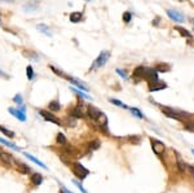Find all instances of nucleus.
<instances>
[{"mask_svg":"<svg viewBox=\"0 0 194 193\" xmlns=\"http://www.w3.org/2000/svg\"><path fill=\"white\" fill-rule=\"evenodd\" d=\"M161 110L163 112V114L167 115V117L173 118V119H177V120H181V122H182L184 119L192 117V114H189V113L177 112V110H173L172 108H168V107H161Z\"/></svg>","mask_w":194,"mask_h":193,"instance_id":"obj_1","label":"nucleus"},{"mask_svg":"<svg viewBox=\"0 0 194 193\" xmlns=\"http://www.w3.org/2000/svg\"><path fill=\"white\" fill-rule=\"evenodd\" d=\"M72 172H74L75 176H78L80 180H83V179H85V178L88 176L89 170H87V168L82 165V163L74 162V163H72Z\"/></svg>","mask_w":194,"mask_h":193,"instance_id":"obj_2","label":"nucleus"},{"mask_svg":"<svg viewBox=\"0 0 194 193\" xmlns=\"http://www.w3.org/2000/svg\"><path fill=\"white\" fill-rule=\"evenodd\" d=\"M144 79L148 82L149 86L155 84L159 80L158 79V71L155 69H152V67H146V69H145V74H144Z\"/></svg>","mask_w":194,"mask_h":193,"instance_id":"obj_3","label":"nucleus"},{"mask_svg":"<svg viewBox=\"0 0 194 193\" xmlns=\"http://www.w3.org/2000/svg\"><path fill=\"white\" fill-rule=\"evenodd\" d=\"M109 57H110V52L102 51V52L100 53V56L96 59V61L93 62V65L91 66V70H95V69H99V67H102V66L106 64V61L109 60Z\"/></svg>","mask_w":194,"mask_h":193,"instance_id":"obj_4","label":"nucleus"},{"mask_svg":"<svg viewBox=\"0 0 194 193\" xmlns=\"http://www.w3.org/2000/svg\"><path fill=\"white\" fill-rule=\"evenodd\" d=\"M150 143H152V149L153 152L157 154V156H161V154L164 153L166 151V145L161 141V140H157V139H150Z\"/></svg>","mask_w":194,"mask_h":193,"instance_id":"obj_5","label":"nucleus"},{"mask_svg":"<svg viewBox=\"0 0 194 193\" xmlns=\"http://www.w3.org/2000/svg\"><path fill=\"white\" fill-rule=\"evenodd\" d=\"M39 114L42 115L43 118H44L45 120H48V122H52V123H55V124H57V126H61L62 124V122L58 118H56L53 114H51L49 112H45V110H39Z\"/></svg>","mask_w":194,"mask_h":193,"instance_id":"obj_6","label":"nucleus"},{"mask_svg":"<svg viewBox=\"0 0 194 193\" xmlns=\"http://www.w3.org/2000/svg\"><path fill=\"white\" fill-rule=\"evenodd\" d=\"M145 69H146V67H144V66H137V67H135V70H133V73H132V78L135 79L136 83H137V82H140L141 79H144Z\"/></svg>","mask_w":194,"mask_h":193,"instance_id":"obj_7","label":"nucleus"},{"mask_svg":"<svg viewBox=\"0 0 194 193\" xmlns=\"http://www.w3.org/2000/svg\"><path fill=\"white\" fill-rule=\"evenodd\" d=\"M167 14L175 22H184V16L179 11H173V9H167Z\"/></svg>","mask_w":194,"mask_h":193,"instance_id":"obj_8","label":"nucleus"},{"mask_svg":"<svg viewBox=\"0 0 194 193\" xmlns=\"http://www.w3.org/2000/svg\"><path fill=\"white\" fill-rule=\"evenodd\" d=\"M9 113H12L14 117H16L18 120L21 122H25L26 120V115H25V112H22L21 109H14V108H9Z\"/></svg>","mask_w":194,"mask_h":193,"instance_id":"obj_9","label":"nucleus"},{"mask_svg":"<svg viewBox=\"0 0 194 193\" xmlns=\"http://www.w3.org/2000/svg\"><path fill=\"white\" fill-rule=\"evenodd\" d=\"M87 112H88V115L92 118V119H95L97 120V118L100 117V114L102 113L101 110H99L96 107H93V105H88V108H87Z\"/></svg>","mask_w":194,"mask_h":193,"instance_id":"obj_10","label":"nucleus"},{"mask_svg":"<svg viewBox=\"0 0 194 193\" xmlns=\"http://www.w3.org/2000/svg\"><path fill=\"white\" fill-rule=\"evenodd\" d=\"M154 69L157 70L158 73H168V71L171 70V66H169L168 64H166V62H158Z\"/></svg>","mask_w":194,"mask_h":193,"instance_id":"obj_11","label":"nucleus"},{"mask_svg":"<svg viewBox=\"0 0 194 193\" xmlns=\"http://www.w3.org/2000/svg\"><path fill=\"white\" fill-rule=\"evenodd\" d=\"M0 160L5 163L8 167L12 166V163H13V158H12V156L9 153H0Z\"/></svg>","mask_w":194,"mask_h":193,"instance_id":"obj_12","label":"nucleus"},{"mask_svg":"<svg viewBox=\"0 0 194 193\" xmlns=\"http://www.w3.org/2000/svg\"><path fill=\"white\" fill-rule=\"evenodd\" d=\"M164 88H167V84L164 83V82L158 80L155 84L149 87V91H150V92H154V91H159V90H164Z\"/></svg>","mask_w":194,"mask_h":193,"instance_id":"obj_13","label":"nucleus"},{"mask_svg":"<svg viewBox=\"0 0 194 193\" xmlns=\"http://www.w3.org/2000/svg\"><path fill=\"white\" fill-rule=\"evenodd\" d=\"M70 115L74 118H84V113L82 112V105L78 108H74L70 110Z\"/></svg>","mask_w":194,"mask_h":193,"instance_id":"obj_14","label":"nucleus"},{"mask_svg":"<svg viewBox=\"0 0 194 193\" xmlns=\"http://www.w3.org/2000/svg\"><path fill=\"white\" fill-rule=\"evenodd\" d=\"M31 183L34 185H40L43 183V175L42 174H32L31 175Z\"/></svg>","mask_w":194,"mask_h":193,"instance_id":"obj_15","label":"nucleus"},{"mask_svg":"<svg viewBox=\"0 0 194 193\" xmlns=\"http://www.w3.org/2000/svg\"><path fill=\"white\" fill-rule=\"evenodd\" d=\"M48 109H49L51 112H58V110L61 109V104H60V101H57V100L51 101V103L48 104Z\"/></svg>","mask_w":194,"mask_h":193,"instance_id":"obj_16","label":"nucleus"},{"mask_svg":"<svg viewBox=\"0 0 194 193\" xmlns=\"http://www.w3.org/2000/svg\"><path fill=\"white\" fill-rule=\"evenodd\" d=\"M17 170L21 172V174H28V172H31V168L28 167L27 165H25V163H22V162H17Z\"/></svg>","mask_w":194,"mask_h":193,"instance_id":"obj_17","label":"nucleus"},{"mask_svg":"<svg viewBox=\"0 0 194 193\" xmlns=\"http://www.w3.org/2000/svg\"><path fill=\"white\" fill-rule=\"evenodd\" d=\"M82 18H83V14H82L80 12H72V13L70 14V21L74 22V23L80 22Z\"/></svg>","mask_w":194,"mask_h":193,"instance_id":"obj_18","label":"nucleus"},{"mask_svg":"<svg viewBox=\"0 0 194 193\" xmlns=\"http://www.w3.org/2000/svg\"><path fill=\"white\" fill-rule=\"evenodd\" d=\"M36 29L39 31H40L42 34H44V35H47V36H51L52 34H51V30H49V27L48 26H45V25H43V23H40V25H38L36 26Z\"/></svg>","mask_w":194,"mask_h":193,"instance_id":"obj_19","label":"nucleus"},{"mask_svg":"<svg viewBox=\"0 0 194 193\" xmlns=\"http://www.w3.org/2000/svg\"><path fill=\"white\" fill-rule=\"evenodd\" d=\"M23 156H26V157L28 158V160H31L34 163H36V165H39L40 167H43V168H47V166L44 165V163H43V162H40L39 160H36V158L34 157V156H31V154H28V153H23Z\"/></svg>","mask_w":194,"mask_h":193,"instance_id":"obj_20","label":"nucleus"},{"mask_svg":"<svg viewBox=\"0 0 194 193\" xmlns=\"http://www.w3.org/2000/svg\"><path fill=\"white\" fill-rule=\"evenodd\" d=\"M175 29H176V30H177L179 32H180V35H181V36H184V38H189V39H190V38H192V34L189 32V31L186 30V29L180 27V26H176Z\"/></svg>","mask_w":194,"mask_h":193,"instance_id":"obj_21","label":"nucleus"},{"mask_svg":"<svg viewBox=\"0 0 194 193\" xmlns=\"http://www.w3.org/2000/svg\"><path fill=\"white\" fill-rule=\"evenodd\" d=\"M176 160H177V167H179V170H180L181 172H184V171H185V166H186V163L181 160L180 154H176Z\"/></svg>","mask_w":194,"mask_h":193,"instance_id":"obj_22","label":"nucleus"},{"mask_svg":"<svg viewBox=\"0 0 194 193\" xmlns=\"http://www.w3.org/2000/svg\"><path fill=\"white\" fill-rule=\"evenodd\" d=\"M182 122H184V127H185V130L194 134V122H190V120H186V119H184Z\"/></svg>","mask_w":194,"mask_h":193,"instance_id":"obj_23","label":"nucleus"},{"mask_svg":"<svg viewBox=\"0 0 194 193\" xmlns=\"http://www.w3.org/2000/svg\"><path fill=\"white\" fill-rule=\"evenodd\" d=\"M56 140H57V143L60 144V145H66V144H67V140H66V137H65V135L61 134V132L57 134Z\"/></svg>","mask_w":194,"mask_h":193,"instance_id":"obj_24","label":"nucleus"},{"mask_svg":"<svg viewBox=\"0 0 194 193\" xmlns=\"http://www.w3.org/2000/svg\"><path fill=\"white\" fill-rule=\"evenodd\" d=\"M101 145V143L99 141V140H93V141H91L88 144V148H89V151H96V149H99Z\"/></svg>","mask_w":194,"mask_h":193,"instance_id":"obj_25","label":"nucleus"},{"mask_svg":"<svg viewBox=\"0 0 194 193\" xmlns=\"http://www.w3.org/2000/svg\"><path fill=\"white\" fill-rule=\"evenodd\" d=\"M65 123H66V126H69V127H75L76 126V118H74V117H71L70 115V118L65 119Z\"/></svg>","mask_w":194,"mask_h":193,"instance_id":"obj_26","label":"nucleus"},{"mask_svg":"<svg viewBox=\"0 0 194 193\" xmlns=\"http://www.w3.org/2000/svg\"><path fill=\"white\" fill-rule=\"evenodd\" d=\"M0 131H2L5 136H8L9 139H12V137H14V132L13 131H11V130H8V128H5V127H3V126H0Z\"/></svg>","mask_w":194,"mask_h":193,"instance_id":"obj_27","label":"nucleus"},{"mask_svg":"<svg viewBox=\"0 0 194 193\" xmlns=\"http://www.w3.org/2000/svg\"><path fill=\"white\" fill-rule=\"evenodd\" d=\"M38 8V2L35 3H27L23 5V9H26V11H35V9Z\"/></svg>","mask_w":194,"mask_h":193,"instance_id":"obj_28","label":"nucleus"},{"mask_svg":"<svg viewBox=\"0 0 194 193\" xmlns=\"http://www.w3.org/2000/svg\"><path fill=\"white\" fill-rule=\"evenodd\" d=\"M97 122L100 123V126H102V124H108V117H106L104 113H101L100 117L97 118Z\"/></svg>","mask_w":194,"mask_h":193,"instance_id":"obj_29","label":"nucleus"},{"mask_svg":"<svg viewBox=\"0 0 194 193\" xmlns=\"http://www.w3.org/2000/svg\"><path fill=\"white\" fill-rule=\"evenodd\" d=\"M26 75H27V79L28 80H31L34 78V69H32V66L31 65H28L26 67Z\"/></svg>","mask_w":194,"mask_h":193,"instance_id":"obj_30","label":"nucleus"},{"mask_svg":"<svg viewBox=\"0 0 194 193\" xmlns=\"http://www.w3.org/2000/svg\"><path fill=\"white\" fill-rule=\"evenodd\" d=\"M0 143H3V144H5L7 147H9V148H12V149H14V151H19L18 149V147H16L13 143H9V141H7V140H4V139H2L0 137Z\"/></svg>","mask_w":194,"mask_h":193,"instance_id":"obj_31","label":"nucleus"},{"mask_svg":"<svg viewBox=\"0 0 194 193\" xmlns=\"http://www.w3.org/2000/svg\"><path fill=\"white\" fill-rule=\"evenodd\" d=\"M109 101H110L111 104L116 105V107H122V108H125V109H127V105H124L122 101H119V100H116V99H109Z\"/></svg>","mask_w":194,"mask_h":193,"instance_id":"obj_32","label":"nucleus"},{"mask_svg":"<svg viewBox=\"0 0 194 193\" xmlns=\"http://www.w3.org/2000/svg\"><path fill=\"white\" fill-rule=\"evenodd\" d=\"M123 21L125 23H128V22L132 21V14H131V12H124L123 13Z\"/></svg>","mask_w":194,"mask_h":193,"instance_id":"obj_33","label":"nucleus"},{"mask_svg":"<svg viewBox=\"0 0 194 193\" xmlns=\"http://www.w3.org/2000/svg\"><path fill=\"white\" fill-rule=\"evenodd\" d=\"M129 110H131V113H133L137 118H145V117H144V114H142L141 112H140L139 109H136V108H131Z\"/></svg>","mask_w":194,"mask_h":193,"instance_id":"obj_34","label":"nucleus"},{"mask_svg":"<svg viewBox=\"0 0 194 193\" xmlns=\"http://www.w3.org/2000/svg\"><path fill=\"white\" fill-rule=\"evenodd\" d=\"M22 100H23V99H22V96L19 95V93H17V95L13 97V101H14L16 104H18V105H22Z\"/></svg>","mask_w":194,"mask_h":193,"instance_id":"obj_35","label":"nucleus"},{"mask_svg":"<svg viewBox=\"0 0 194 193\" xmlns=\"http://www.w3.org/2000/svg\"><path fill=\"white\" fill-rule=\"evenodd\" d=\"M72 91H74V92H75L78 96H82V97H84V99H91L88 95H85V93L82 92V90H74V88H72Z\"/></svg>","mask_w":194,"mask_h":193,"instance_id":"obj_36","label":"nucleus"},{"mask_svg":"<svg viewBox=\"0 0 194 193\" xmlns=\"http://www.w3.org/2000/svg\"><path fill=\"white\" fill-rule=\"evenodd\" d=\"M185 171L189 172L192 176H194V166H190V165H186L185 166Z\"/></svg>","mask_w":194,"mask_h":193,"instance_id":"obj_37","label":"nucleus"},{"mask_svg":"<svg viewBox=\"0 0 194 193\" xmlns=\"http://www.w3.org/2000/svg\"><path fill=\"white\" fill-rule=\"evenodd\" d=\"M74 184L78 187V188H79V189L82 191V193H88V192H87L85 189H84V188H83V185H82V183H79V181H76V180H74Z\"/></svg>","mask_w":194,"mask_h":193,"instance_id":"obj_38","label":"nucleus"},{"mask_svg":"<svg viewBox=\"0 0 194 193\" xmlns=\"http://www.w3.org/2000/svg\"><path fill=\"white\" fill-rule=\"evenodd\" d=\"M116 73H118L123 79H127V74H125L124 70H120V69H116Z\"/></svg>","mask_w":194,"mask_h":193,"instance_id":"obj_39","label":"nucleus"},{"mask_svg":"<svg viewBox=\"0 0 194 193\" xmlns=\"http://www.w3.org/2000/svg\"><path fill=\"white\" fill-rule=\"evenodd\" d=\"M129 140H131L132 143L139 144V143H140V136H129Z\"/></svg>","mask_w":194,"mask_h":193,"instance_id":"obj_40","label":"nucleus"},{"mask_svg":"<svg viewBox=\"0 0 194 193\" xmlns=\"http://www.w3.org/2000/svg\"><path fill=\"white\" fill-rule=\"evenodd\" d=\"M61 188H62V191H64V192H65V193H72V192H71V191H67V189H66V188H65V187H64V185H61Z\"/></svg>","mask_w":194,"mask_h":193,"instance_id":"obj_41","label":"nucleus"},{"mask_svg":"<svg viewBox=\"0 0 194 193\" xmlns=\"http://www.w3.org/2000/svg\"><path fill=\"white\" fill-rule=\"evenodd\" d=\"M158 22H159V18H155V20H154V25H158Z\"/></svg>","mask_w":194,"mask_h":193,"instance_id":"obj_42","label":"nucleus"},{"mask_svg":"<svg viewBox=\"0 0 194 193\" xmlns=\"http://www.w3.org/2000/svg\"><path fill=\"white\" fill-rule=\"evenodd\" d=\"M0 76H5V74H4V73H3L2 70H0Z\"/></svg>","mask_w":194,"mask_h":193,"instance_id":"obj_43","label":"nucleus"},{"mask_svg":"<svg viewBox=\"0 0 194 193\" xmlns=\"http://www.w3.org/2000/svg\"><path fill=\"white\" fill-rule=\"evenodd\" d=\"M3 2H9V3H13L14 0H3Z\"/></svg>","mask_w":194,"mask_h":193,"instance_id":"obj_44","label":"nucleus"},{"mask_svg":"<svg viewBox=\"0 0 194 193\" xmlns=\"http://www.w3.org/2000/svg\"><path fill=\"white\" fill-rule=\"evenodd\" d=\"M177 2H181V3H184V2H189V0H177Z\"/></svg>","mask_w":194,"mask_h":193,"instance_id":"obj_45","label":"nucleus"},{"mask_svg":"<svg viewBox=\"0 0 194 193\" xmlns=\"http://www.w3.org/2000/svg\"><path fill=\"white\" fill-rule=\"evenodd\" d=\"M0 26H2V20H0Z\"/></svg>","mask_w":194,"mask_h":193,"instance_id":"obj_46","label":"nucleus"},{"mask_svg":"<svg viewBox=\"0 0 194 193\" xmlns=\"http://www.w3.org/2000/svg\"><path fill=\"white\" fill-rule=\"evenodd\" d=\"M192 152H193V154H194V149H193V151H192Z\"/></svg>","mask_w":194,"mask_h":193,"instance_id":"obj_47","label":"nucleus"},{"mask_svg":"<svg viewBox=\"0 0 194 193\" xmlns=\"http://www.w3.org/2000/svg\"><path fill=\"white\" fill-rule=\"evenodd\" d=\"M61 193H65V192H64V191H62V192H61Z\"/></svg>","mask_w":194,"mask_h":193,"instance_id":"obj_48","label":"nucleus"},{"mask_svg":"<svg viewBox=\"0 0 194 193\" xmlns=\"http://www.w3.org/2000/svg\"><path fill=\"white\" fill-rule=\"evenodd\" d=\"M85 2H89V0H85Z\"/></svg>","mask_w":194,"mask_h":193,"instance_id":"obj_49","label":"nucleus"}]
</instances>
